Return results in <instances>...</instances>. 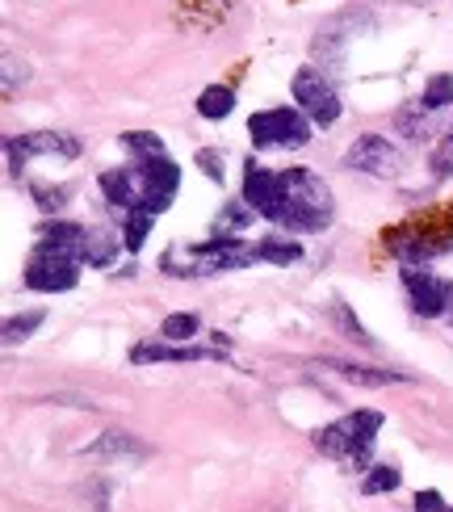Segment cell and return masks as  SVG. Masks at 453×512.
<instances>
[{"label":"cell","mask_w":453,"mask_h":512,"mask_svg":"<svg viewBox=\"0 0 453 512\" xmlns=\"http://www.w3.org/2000/svg\"><path fill=\"white\" fill-rule=\"evenodd\" d=\"M332 219V189L311 168H286L282 173V219L286 231H319Z\"/></svg>","instance_id":"1"},{"label":"cell","mask_w":453,"mask_h":512,"mask_svg":"<svg viewBox=\"0 0 453 512\" xmlns=\"http://www.w3.org/2000/svg\"><path fill=\"white\" fill-rule=\"evenodd\" d=\"M382 429V412H349L340 416L336 424H323V429L315 433V450L328 454V458H340L349 466H361L370 462V450H374V437Z\"/></svg>","instance_id":"2"},{"label":"cell","mask_w":453,"mask_h":512,"mask_svg":"<svg viewBox=\"0 0 453 512\" xmlns=\"http://www.w3.org/2000/svg\"><path fill=\"white\" fill-rule=\"evenodd\" d=\"M252 143L269 152V147H307L311 143V118L290 105H277V110H261L248 122Z\"/></svg>","instance_id":"3"},{"label":"cell","mask_w":453,"mask_h":512,"mask_svg":"<svg viewBox=\"0 0 453 512\" xmlns=\"http://www.w3.org/2000/svg\"><path fill=\"white\" fill-rule=\"evenodd\" d=\"M294 101L315 126H332L340 118V97H336L332 84L323 80V72H315V68H302L294 76Z\"/></svg>","instance_id":"4"},{"label":"cell","mask_w":453,"mask_h":512,"mask_svg":"<svg viewBox=\"0 0 453 512\" xmlns=\"http://www.w3.org/2000/svg\"><path fill=\"white\" fill-rule=\"evenodd\" d=\"M403 286H407V294H412V311L416 315L437 319V315L453 311V282H445V277L407 265L403 269Z\"/></svg>","instance_id":"5"},{"label":"cell","mask_w":453,"mask_h":512,"mask_svg":"<svg viewBox=\"0 0 453 512\" xmlns=\"http://www.w3.org/2000/svg\"><path fill=\"white\" fill-rule=\"evenodd\" d=\"M189 261H193V273H231L256 261V244H240L235 236H214L202 248H189Z\"/></svg>","instance_id":"6"},{"label":"cell","mask_w":453,"mask_h":512,"mask_svg":"<svg viewBox=\"0 0 453 512\" xmlns=\"http://www.w3.org/2000/svg\"><path fill=\"white\" fill-rule=\"evenodd\" d=\"M399 164H403L399 147H391V139H382V135H361L349 152H344V168L370 173V177H395Z\"/></svg>","instance_id":"7"},{"label":"cell","mask_w":453,"mask_h":512,"mask_svg":"<svg viewBox=\"0 0 453 512\" xmlns=\"http://www.w3.org/2000/svg\"><path fill=\"white\" fill-rule=\"evenodd\" d=\"M135 168H139V181H143V210H151V215L168 210L172 194H177V185H181V168L172 164L168 156L139 160Z\"/></svg>","instance_id":"8"},{"label":"cell","mask_w":453,"mask_h":512,"mask_svg":"<svg viewBox=\"0 0 453 512\" xmlns=\"http://www.w3.org/2000/svg\"><path fill=\"white\" fill-rule=\"evenodd\" d=\"M244 202L261 219L277 223V219H282V173H269L265 164L248 160L244 164Z\"/></svg>","instance_id":"9"},{"label":"cell","mask_w":453,"mask_h":512,"mask_svg":"<svg viewBox=\"0 0 453 512\" xmlns=\"http://www.w3.org/2000/svg\"><path fill=\"white\" fill-rule=\"evenodd\" d=\"M80 261H68V256H47V252H34V261L26 269V286L38 294H63L80 282Z\"/></svg>","instance_id":"10"},{"label":"cell","mask_w":453,"mask_h":512,"mask_svg":"<svg viewBox=\"0 0 453 512\" xmlns=\"http://www.w3.org/2000/svg\"><path fill=\"white\" fill-rule=\"evenodd\" d=\"M30 156H63L72 160L80 156V143L72 135H59V131H38V135H21V139H9V168L21 173V164Z\"/></svg>","instance_id":"11"},{"label":"cell","mask_w":453,"mask_h":512,"mask_svg":"<svg viewBox=\"0 0 453 512\" xmlns=\"http://www.w3.org/2000/svg\"><path fill=\"white\" fill-rule=\"evenodd\" d=\"M38 252L68 256V261H84V252H89V231L76 227V223H47L38 231Z\"/></svg>","instance_id":"12"},{"label":"cell","mask_w":453,"mask_h":512,"mask_svg":"<svg viewBox=\"0 0 453 512\" xmlns=\"http://www.w3.org/2000/svg\"><path fill=\"white\" fill-rule=\"evenodd\" d=\"M101 194L114 210L131 215V210H143V181L139 168H114V173H101Z\"/></svg>","instance_id":"13"},{"label":"cell","mask_w":453,"mask_h":512,"mask_svg":"<svg viewBox=\"0 0 453 512\" xmlns=\"http://www.w3.org/2000/svg\"><path fill=\"white\" fill-rule=\"evenodd\" d=\"M198 357H214V353L177 345V340H143V345L131 349V361H139V366H147V361H198Z\"/></svg>","instance_id":"14"},{"label":"cell","mask_w":453,"mask_h":512,"mask_svg":"<svg viewBox=\"0 0 453 512\" xmlns=\"http://www.w3.org/2000/svg\"><path fill=\"white\" fill-rule=\"evenodd\" d=\"M328 370H336L344 382H357V387H386V382H403V374L395 370H370V366H353V361H323Z\"/></svg>","instance_id":"15"},{"label":"cell","mask_w":453,"mask_h":512,"mask_svg":"<svg viewBox=\"0 0 453 512\" xmlns=\"http://www.w3.org/2000/svg\"><path fill=\"white\" fill-rule=\"evenodd\" d=\"M89 454H93V458H126V454H131V458H143L147 450H143V445H139L131 433H105Z\"/></svg>","instance_id":"16"},{"label":"cell","mask_w":453,"mask_h":512,"mask_svg":"<svg viewBox=\"0 0 453 512\" xmlns=\"http://www.w3.org/2000/svg\"><path fill=\"white\" fill-rule=\"evenodd\" d=\"M118 236L114 231H89V252H84V261H89L93 269H110L114 256H118Z\"/></svg>","instance_id":"17"},{"label":"cell","mask_w":453,"mask_h":512,"mask_svg":"<svg viewBox=\"0 0 453 512\" xmlns=\"http://www.w3.org/2000/svg\"><path fill=\"white\" fill-rule=\"evenodd\" d=\"M235 110V93L231 89H223V84H210V89H202V97H198V114L202 118H227Z\"/></svg>","instance_id":"18"},{"label":"cell","mask_w":453,"mask_h":512,"mask_svg":"<svg viewBox=\"0 0 453 512\" xmlns=\"http://www.w3.org/2000/svg\"><path fill=\"white\" fill-rule=\"evenodd\" d=\"M449 101H453V76H445V72H441V76H433V80L424 84V93H420V101H416V105L428 114V110H445Z\"/></svg>","instance_id":"19"},{"label":"cell","mask_w":453,"mask_h":512,"mask_svg":"<svg viewBox=\"0 0 453 512\" xmlns=\"http://www.w3.org/2000/svg\"><path fill=\"white\" fill-rule=\"evenodd\" d=\"M399 483H403L399 466H370V471H365V479H361V492H365V496H382V492H395Z\"/></svg>","instance_id":"20"},{"label":"cell","mask_w":453,"mask_h":512,"mask_svg":"<svg viewBox=\"0 0 453 512\" xmlns=\"http://www.w3.org/2000/svg\"><path fill=\"white\" fill-rule=\"evenodd\" d=\"M252 215H256V210L248 202H231L223 215L214 219V236H235V231H244L252 223Z\"/></svg>","instance_id":"21"},{"label":"cell","mask_w":453,"mask_h":512,"mask_svg":"<svg viewBox=\"0 0 453 512\" xmlns=\"http://www.w3.org/2000/svg\"><path fill=\"white\" fill-rule=\"evenodd\" d=\"M198 315H189V311H177V315H168L164 324H160V336L164 340H177V345H185V340L198 336Z\"/></svg>","instance_id":"22"},{"label":"cell","mask_w":453,"mask_h":512,"mask_svg":"<svg viewBox=\"0 0 453 512\" xmlns=\"http://www.w3.org/2000/svg\"><path fill=\"white\" fill-rule=\"evenodd\" d=\"M298 256H302V248L294 240H261V244H256V261L290 265V261H298Z\"/></svg>","instance_id":"23"},{"label":"cell","mask_w":453,"mask_h":512,"mask_svg":"<svg viewBox=\"0 0 453 512\" xmlns=\"http://www.w3.org/2000/svg\"><path fill=\"white\" fill-rule=\"evenodd\" d=\"M151 219H156L151 210H131V215H126V231H122V236H126V248H131V252H139V248L147 244Z\"/></svg>","instance_id":"24"},{"label":"cell","mask_w":453,"mask_h":512,"mask_svg":"<svg viewBox=\"0 0 453 512\" xmlns=\"http://www.w3.org/2000/svg\"><path fill=\"white\" fill-rule=\"evenodd\" d=\"M122 143L131 147V152L139 156V160H151V156H164V143L151 135V131H126L122 135Z\"/></svg>","instance_id":"25"},{"label":"cell","mask_w":453,"mask_h":512,"mask_svg":"<svg viewBox=\"0 0 453 512\" xmlns=\"http://www.w3.org/2000/svg\"><path fill=\"white\" fill-rule=\"evenodd\" d=\"M42 319H47V315H42V311H30V315H17V319H9V324H5V345H17V340H26L38 324H42Z\"/></svg>","instance_id":"26"},{"label":"cell","mask_w":453,"mask_h":512,"mask_svg":"<svg viewBox=\"0 0 453 512\" xmlns=\"http://www.w3.org/2000/svg\"><path fill=\"white\" fill-rule=\"evenodd\" d=\"M433 173H437V177H449V173H453V131L441 139V147L433 152Z\"/></svg>","instance_id":"27"},{"label":"cell","mask_w":453,"mask_h":512,"mask_svg":"<svg viewBox=\"0 0 453 512\" xmlns=\"http://www.w3.org/2000/svg\"><path fill=\"white\" fill-rule=\"evenodd\" d=\"M332 315H336V319H340V324H344V328H349V332H353V336L361 340V345H374V340H370V336H365V328H361V324H357V319L349 315V307H344V303H336V307H332Z\"/></svg>","instance_id":"28"},{"label":"cell","mask_w":453,"mask_h":512,"mask_svg":"<svg viewBox=\"0 0 453 512\" xmlns=\"http://www.w3.org/2000/svg\"><path fill=\"white\" fill-rule=\"evenodd\" d=\"M198 164L206 168L210 181H223V156L219 152H210V147H206V152H198Z\"/></svg>","instance_id":"29"},{"label":"cell","mask_w":453,"mask_h":512,"mask_svg":"<svg viewBox=\"0 0 453 512\" xmlns=\"http://www.w3.org/2000/svg\"><path fill=\"white\" fill-rule=\"evenodd\" d=\"M34 194H38V206H42V210H59V206H63V198H68L63 189H42V185L34 189Z\"/></svg>","instance_id":"30"},{"label":"cell","mask_w":453,"mask_h":512,"mask_svg":"<svg viewBox=\"0 0 453 512\" xmlns=\"http://www.w3.org/2000/svg\"><path fill=\"white\" fill-rule=\"evenodd\" d=\"M441 508H449V504H445L437 492H420V496H416V512H441Z\"/></svg>","instance_id":"31"},{"label":"cell","mask_w":453,"mask_h":512,"mask_svg":"<svg viewBox=\"0 0 453 512\" xmlns=\"http://www.w3.org/2000/svg\"><path fill=\"white\" fill-rule=\"evenodd\" d=\"M441 512H453V508H441Z\"/></svg>","instance_id":"32"},{"label":"cell","mask_w":453,"mask_h":512,"mask_svg":"<svg viewBox=\"0 0 453 512\" xmlns=\"http://www.w3.org/2000/svg\"><path fill=\"white\" fill-rule=\"evenodd\" d=\"M449 319H453V311H449Z\"/></svg>","instance_id":"33"}]
</instances>
